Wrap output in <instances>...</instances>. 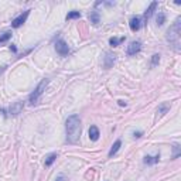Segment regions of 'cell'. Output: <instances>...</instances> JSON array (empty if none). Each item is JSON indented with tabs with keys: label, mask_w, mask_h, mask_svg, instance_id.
Here are the masks:
<instances>
[{
	"label": "cell",
	"mask_w": 181,
	"mask_h": 181,
	"mask_svg": "<svg viewBox=\"0 0 181 181\" xmlns=\"http://www.w3.org/2000/svg\"><path fill=\"white\" fill-rule=\"evenodd\" d=\"M141 48V44L140 41H132V43L127 45V55H135V54H137L139 51H140Z\"/></svg>",
	"instance_id": "cell-6"
},
{
	"label": "cell",
	"mask_w": 181,
	"mask_h": 181,
	"mask_svg": "<svg viewBox=\"0 0 181 181\" xmlns=\"http://www.w3.org/2000/svg\"><path fill=\"white\" fill-rule=\"evenodd\" d=\"M55 160H57V153H51V154H50V156L45 159V167H50V166L52 164V163L55 161Z\"/></svg>",
	"instance_id": "cell-14"
},
{
	"label": "cell",
	"mask_w": 181,
	"mask_h": 181,
	"mask_svg": "<svg viewBox=\"0 0 181 181\" xmlns=\"http://www.w3.org/2000/svg\"><path fill=\"white\" fill-rule=\"evenodd\" d=\"M113 62H115V55H112V54H106V62H105V67L111 68Z\"/></svg>",
	"instance_id": "cell-17"
},
{
	"label": "cell",
	"mask_w": 181,
	"mask_h": 181,
	"mask_svg": "<svg viewBox=\"0 0 181 181\" xmlns=\"http://www.w3.org/2000/svg\"><path fill=\"white\" fill-rule=\"evenodd\" d=\"M67 140L69 143H77L81 136V119L78 115H71L65 122Z\"/></svg>",
	"instance_id": "cell-1"
},
{
	"label": "cell",
	"mask_w": 181,
	"mask_h": 181,
	"mask_svg": "<svg viewBox=\"0 0 181 181\" xmlns=\"http://www.w3.org/2000/svg\"><path fill=\"white\" fill-rule=\"evenodd\" d=\"M21 111H23V102H14V103L10 106V109H9L10 115H13V116L19 115Z\"/></svg>",
	"instance_id": "cell-7"
},
{
	"label": "cell",
	"mask_w": 181,
	"mask_h": 181,
	"mask_svg": "<svg viewBox=\"0 0 181 181\" xmlns=\"http://www.w3.org/2000/svg\"><path fill=\"white\" fill-rule=\"evenodd\" d=\"M10 37H12V33H10V31H4V33L0 36V43H4V41H7Z\"/></svg>",
	"instance_id": "cell-20"
},
{
	"label": "cell",
	"mask_w": 181,
	"mask_h": 181,
	"mask_svg": "<svg viewBox=\"0 0 181 181\" xmlns=\"http://www.w3.org/2000/svg\"><path fill=\"white\" fill-rule=\"evenodd\" d=\"M55 50L57 52H58L60 55H68V52H69V47H68V44L65 43L64 40H60L55 43Z\"/></svg>",
	"instance_id": "cell-4"
},
{
	"label": "cell",
	"mask_w": 181,
	"mask_h": 181,
	"mask_svg": "<svg viewBox=\"0 0 181 181\" xmlns=\"http://www.w3.org/2000/svg\"><path fill=\"white\" fill-rule=\"evenodd\" d=\"M180 34H181V19H177L174 24L167 31V40L175 51H180Z\"/></svg>",
	"instance_id": "cell-2"
},
{
	"label": "cell",
	"mask_w": 181,
	"mask_h": 181,
	"mask_svg": "<svg viewBox=\"0 0 181 181\" xmlns=\"http://www.w3.org/2000/svg\"><path fill=\"white\" fill-rule=\"evenodd\" d=\"M28 13H30V12L27 10V12H24L23 14H20L19 17H16V19L12 21V27L13 28H19L20 26H23V23H24L26 20H27V17H28Z\"/></svg>",
	"instance_id": "cell-5"
},
{
	"label": "cell",
	"mask_w": 181,
	"mask_h": 181,
	"mask_svg": "<svg viewBox=\"0 0 181 181\" xmlns=\"http://www.w3.org/2000/svg\"><path fill=\"white\" fill-rule=\"evenodd\" d=\"M99 129L98 127H96V126H91V127H89V139H91V140H93V141H96L99 139Z\"/></svg>",
	"instance_id": "cell-9"
},
{
	"label": "cell",
	"mask_w": 181,
	"mask_h": 181,
	"mask_svg": "<svg viewBox=\"0 0 181 181\" xmlns=\"http://www.w3.org/2000/svg\"><path fill=\"white\" fill-rule=\"evenodd\" d=\"M120 146H122V141H120V140H116V141L113 143V146L111 147V150H109V154H107V156H109V157H113L115 154L117 153V150H119Z\"/></svg>",
	"instance_id": "cell-12"
},
{
	"label": "cell",
	"mask_w": 181,
	"mask_h": 181,
	"mask_svg": "<svg viewBox=\"0 0 181 181\" xmlns=\"http://www.w3.org/2000/svg\"><path fill=\"white\" fill-rule=\"evenodd\" d=\"M159 160H160L159 154H157V156H154V157H151V156H146V157H144V163H146V164H156V163H159Z\"/></svg>",
	"instance_id": "cell-13"
},
{
	"label": "cell",
	"mask_w": 181,
	"mask_h": 181,
	"mask_svg": "<svg viewBox=\"0 0 181 181\" xmlns=\"http://www.w3.org/2000/svg\"><path fill=\"white\" fill-rule=\"evenodd\" d=\"M156 7H157V2H151V4L149 6V9L146 10V13H144V19L146 20H149L153 16V13H154V10H156Z\"/></svg>",
	"instance_id": "cell-11"
},
{
	"label": "cell",
	"mask_w": 181,
	"mask_h": 181,
	"mask_svg": "<svg viewBox=\"0 0 181 181\" xmlns=\"http://www.w3.org/2000/svg\"><path fill=\"white\" fill-rule=\"evenodd\" d=\"M156 21H157V24H159V26H163V24H164V21H166V14H164V13H159V14H157Z\"/></svg>",
	"instance_id": "cell-18"
},
{
	"label": "cell",
	"mask_w": 181,
	"mask_h": 181,
	"mask_svg": "<svg viewBox=\"0 0 181 181\" xmlns=\"http://www.w3.org/2000/svg\"><path fill=\"white\" fill-rule=\"evenodd\" d=\"M159 62H160V55L159 54H154V55L151 57V67H156Z\"/></svg>",
	"instance_id": "cell-21"
},
{
	"label": "cell",
	"mask_w": 181,
	"mask_h": 181,
	"mask_svg": "<svg viewBox=\"0 0 181 181\" xmlns=\"http://www.w3.org/2000/svg\"><path fill=\"white\" fill-rule=\"evenodd\" d=\"M55 181H67V178H65L64 177V175H60V177L58 178H57V180Z\"/></svg>",
	"instance_id": "cell-23"
},
{
	"label": "cell",
	"mask_w": 181,
	"mask_h": 181,
	"mask_svg": "<svg viewBox=\"0 0 181 181\" xmlns=\"http://www.w3.org/2000/svg\"><path fill=\"white\" fill-rule=\"evenodd\" d=\"M119 105H120V106H123V105H125V106H126V102H123V101H119Z\"/></svg>",
	"instance_id": "cell-25"
},
{
	"label": "cell",
	"mask_w": 181,
	"mask_h": 181,
	"mask_svg": "<svg viewBox=\"0 0 181 181\" xmlns=\"http://www.w3.org/2000/svg\"><path fill=\"white\" fill-rule=\"evenodd\" d=\"M170 107H171V105L167 103V102L161 103V105L159 106V109H157V113H159V116H164V115H166L167 112L170 111Z\"/></svg>",
	"instance_id": "cell-10"
},
{
	"label": "cell",
	"mask_w": 181,
	"mask_h": 181,
	"mask_svg": "<svg viewBox=\"0 0 181 181\" xmlns=\"http://www.w3.org/2000/svg\"><path fill=\"white\" fill-rule=\"evenodd\" d=\"M89 20H91V23H93V24H98L99 23V13L92 12L91 14H89Z\"/></svg>",
	"instance_id": "cell-16"
},
{
	"label": "cell",
	"mask_w": 181,
	"mask_h": 181,
	"mask_svg": "<svg viewBox=\"0 0 181 181\" xmlns=\"http://www.w3.org/2000/svg\"><path fill=\"white\" fill-rule=\"evenodd\" d=\"M81 13L79 12H71L67 14V20H72V19H79Z\"/></svg>",
	"instance_id": "cell-19"
},
{
	"label": "cell",
	"mask_w": 181,
	"mask_h": 181,
	"mask_svg": "<svg viewBox=\"0 0 181 181\" xmlns=\"http://www.w3.org/2000/svg\"><path fill=\"white\" fill-rule=\"evenodd\" d=\"M180 156V146L178 144H174V154H173V159H177Z\"/></svg>",
	"instance_id": "cell-22"
},
{
	"label": "cell",
	"mask_w": 181,
	"mask_h": 181,
	"mask_svg": "<svg viewBox=\"0 0 181 181\" xmlns=\"http://www.w3.org/2000/svg\"><path fill=\"white\" fill-rule=\"evenodd\" d=\"M125 41V37H120V38H116V37H112L111 40H109V44H111L112 47H117L120 43H123Z\"/></svg>",
	"instance_id": "cell-15"
},
{
	"label": "cell",
	"mask_w": 181,
	"mask_h": 181,
	"mask_svg": "<svg viewBox=\"0 0 181 181\" xmlns=\"http://www.w3.org/2000/svg\"><path fill=\"white\" fill-rule=\"evenodd\" d=\"M129 26H130V30L132 31H137L141 27V19L140 17H132L129 21Z\"/></svg>",
	"instance_id": "cell-8"
},
{
	"label": "cell",
	"mask_w": 181,
	"mask_h": 181,
	"mask_svg": "<svg viewBox=\"0 0 181 181\" xmlns=\"http://www.w3.org/2000/svg\"><path fill=\"white\" fill-rule=\"evenodd\" d=\"M141 136V132H137V133H135V137H140Z\"/></svg>",
	"instance_id": "cell-24"
},
{
	"label": "cell",
	"mask_w": 181,
	"mask_h": 181,
	"mask_svg": "<svg viewBox=\"0 0 181 181\" xmlns=\"http://www.w3.org/2000/svg\"><path fill=\"white\" fill-rule=\"evenodd\" d=\"M47 85H48V79H43L40 83H38V86L34 89V92L28 96V102H30V105H36V103H37L38 99H40V96L43 95V92L45 91V86Z\"/></svg>",
	"instance_id": "cell-3"
}]
</instances>
